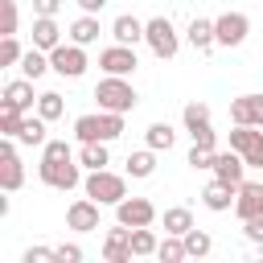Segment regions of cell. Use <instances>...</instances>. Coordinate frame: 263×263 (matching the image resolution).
I'll use <instances>...</instances> for the list:
<instances>
[{
    "mask_svg": "<svg viewBox=\"0 0 263 263\" xmlns=\"http://www.w3.org/2000/svg\"><path fill=\"white\" fill-rule=\"evenodd\" d=\"M242 234H247V242L263 247V214H259V218H247V222H242Z\"/></svg>",
    "mask_w": 263,
    "mask_h": 263,
    "instance_id": "cell-41",
    "label": "cell"
},
{
    "mask_svg": "<svg viewBox=\"0 0 263 263\" xmlns=\"http://www.w3.org/2000/svg\"><path fill=\"white\" fill-rule=\"evenodd\" d=\"M99 66H103V74H119V78H127L136 66H140V58H136V45H107L103 53H99Z\"/></svg>",
    "mask_w": 263,
    "mask_h": 263,
    "instance_id": "cell-10",
    "label": "cell"
},
{
    "mask_svg": "<svg viewBox=\"0 0 263 263\" xmlns=\"http://www.w3.org/2000/svg\"><path fill=\"white\" fill-rule=\"evenodd\" d=\"M21 58H25V49L16 45V37H4L0 41V66H16Z\"/></svg>",
    "mask_w": 263,
    "mask_h": 263,
    "instance_id": "cell-37",
    "label": "cell"
},
{
    "mask_svg": "<svg viewBox=\"0 0 263 263\" xmlns=\"http://www.w3.org/2000/svg\"><path fill=\"white\" fill-rule=\"evenodd\" d=\"M66 156H74V148H70L66 140H45V148H41V160H66Z\"/></svg>",
    "mask_w": 263,
    "mask_h": 263,
    "instance_id": "cell-38",
    "label": "cell"
},
{
    "mask_svg": "<svg viewBox=\"0 0 263 263\" xmlns=\"http://www.w3.org/2000/svg\"><path fill=\"white\" fill-rule=\"evenodd\" d=\"M49 66H53V74H62V78H82V74H86V45L62 41L58 49H49Z\"/></svg>",
    "mask_w": 263,
    "mask_h": 263,
    "instance_id": "cell-7",
    "label": "cell"
},
{
    "mask_svg": "<svg viewBox=\"0 0 263 263\" xmlns=\"http://www.w3.org/2000/svg\"><path fill=\"white\" fill-rule=\"evenodd\" d=\"M66 226L78 230V234L99 230V201H95V197H78V201H70V205H66Z\"/></svg>",
    "mask_w": 263,
    "mask_h": 263,
    "instance_id": "cell-12",
    "label": "cell"
},
{
    "mask_svg": "<svg viewBox=\"0 0 263 263\" xmlns=\"http://www.w3.org/2000/svg\"><path fill=\"white\" fill-rule=\"evenodd\" d=\"M214 33H218V45H242L247 41V33H251V16L247 12H222V16H214Z\"/></svg>",
    "mask_w": 263,
    "mask_h": 263,
    "instance_id": "cell-9",
    "label": "cell"
},
{
    "mask_svg": "<svg viewBox=\"0 0 263 263\" xmlns=\"http://www.w3.org/2000/svg\"><path fill=\"white\" fill-rule=\"evenodd\" d=\"M177 144V132L168 127V123H152L148 127V148H156V152H168Z\"/></svg>",
    "mask_w": 263,
    "mask_h": 263,
    "instance_id": "cell-33",
    "label": "cell"
},
{
    "mask_svg": "<svg viewBox=\"0 0 263 263\" xmlns=\"http://www.w3.org/2000/svg\"><path fill=\"white\" fill-rule=\"evenodd\" d=\"M103 259H107V263H132V259H136V255H132V226L115 222V226L107 230V238H103Z\"/></svg>",
    "mask_w": 263,
    "mask_h": 263,
    "instance_id": "cell-13",
    "label": "cell"
},
{
    "mask_svg": "<svg viewBox=\"0 0 263 263\" xmlns=\"http://www.w3.org/2000/svg\"><path fill=\"white\" fill-rule=\"evenodd\" d=\"M214 177L238 189V185L247 181V160H242V152H234V148H230V152H218V156H214Z\"/></svg>",
    "mask_w": 263,
    "mask_h": 263,
    "instance_id": "cell-14",
    "label": "cell"
},
{
    "mask_svg": "<svg viewBox=\"0 0 263 263\" xmlns=\"http://www.w3.org/2000/svg\"><path fill=\"white\" fill-rule=\"evenodd\" d=\"M21 123H25V111L12 103H0V136H16Z\"/></svg>",
    "mask_w": 263,
    "mask_h": 263,
    "instance_id": "cell-32",
    "label": "cell"
},
{
    "mask_svg": "<svg viewBox=\"0 0 263 263\" xmlns=\"http://www.w3.org/2000/svg\"><path fill=\"white\" fill-rule=\"evenodd\" d=\"M214 156H218V148H201V144H193L185 164H189L193 173H201V168H214Z\"/></svg>",
    "mask_w": 263,
    "mask_h": 263,
    "instance_id": "cell-35",
    "label": "cell"
},
{
    "mask_svg": "<svg viewBox=\"0 0 263 263\" xmlns=\"http://www.w3.org/2000/svg\"><path fill=\"white\" fill-rule=\"evenodd\" d=\"M45 70H53V66H49V53H45V49H37V45H33V49H25V58H21V74L37 82Z\"/></svg>",
    "mask_w": 263,
    "mask_h": 263,
    "instance_id": "cell-26",
    "label": "cell"
},
{
    "mask_svg": "<svg viewBox=\"0 0 263 263\" xmlns=\"http://www.w3.org/2000/svg\"><path fill=\"white\" fill-rule=\"evenodd\" d=\"M74 136H78V144H86V140H119L123 136V115L119 111H99V115H78L74 119Z\"/></svg>",
    "mask_w": 263,
    "mask_h": 263,
    "instance_id": "cell-2",
    "label": "cell"
},
{
    "mask_svg": "<svg viewBox=\"0 0 263 263\" xmlns=\"http://www.w3.org/2000/svg\"><path fill=\"white\" fill-rule=\"evenodd\" d=\"M58 263H82V247L78 242H62L58 247Z\"/></svg>",
    "mask_w": 263,
    "mask_h": 263,
    "instance_id": "cell-42",
    "label": "cell"
},
{
    "mask_svg": "<svg viewBox=\"0 0 263 263\" xmlns=\"http://www.w3.org/2000/svg\"><path fill=\"white\" fill-rule=\"evenodd\" d=\"M78 164H82V168H107V164H111L107 140H86V144L78 148Z\"/></svg>",
    "mask_w": 263,
    "mask_h": 263,
    "instance_id": "cell-22",
    "label": "cell"
},
{
    "mask_svg": "<svg viewBox=\"0 0 263 263\" xmlns=\"http://www.w3.org/2000/svg\"><path fill=\"white\" fill-rule=\"evenodd\" d=\"M115 222H123V226H152L156 222V205L148 197H123L115 205Z\"/></svg>",
    "mask_w": 263,
    "mask_h": 263,
    "instance_id": "cell-11",
    "label": "cell"
},
{
    "mask_svg": "<svg viewBox=\"0 0 263 263\" xmlns=\"http://www.w3.org/2000/svg\"><path fill=\"white\" fill-rule=\"evenodd\" d=\"M152 173H156V148H140V152L127 156V177L144 181V177H152Z\"/></svg>",
    "mask_w": 263,
    "mask_h": 263,
    "instance_id": "cell-25",
    "label": "cell"
},
{
    "mask_svg": "<svg viewBox=\"0 0 263 263\" xmlns=\"http://www.w3.org/2000/svg\"><path fill=\"white\" fill-rule=\"evenodd\" d=\"M234 214H238L242 222L263 214V185H259V181H242V185H238V193H234Z\"/></svg>",
    "mask_w": 263,
    "mask_h": 263,
    "instance_id": "cell-15",
    "label": "cell"
},
{
    "mask_svg": "<svg viewBox=\"0 0 263 263\" xmlns=\"http://www.w3.org/2000/svg\"><path fill=\"white\" fill-rule=\"evenodd\" d=\"M82 164H74V156H66V160H41L37 164V177L49 185V189H62V193H70L78 181H82V173H78Z\"/></svg>",
    "mask_w": 263,
    "mask_h": 263,
    "instance_id": "cell-6",
    "label": "cell"
},
{
    "mask_svg": "<svg viewBox=\"0 0 263 263\" xmlns=\"http://www.w3.org/2000/svg\"><path fill=\"white\" fill-rule=\"evenodd\" d=\"M189 136H193V144H201V148H218V132H214L210 123H197V127H189Z\"/></svg>",
    "mask_w": 263,
    "mask_h": 263,
    "instance_id": "cell-39",
    "label": "cell"
},
{
    "mask_svg": "<svg viewBox=\"0 0 263 263\" xmlns=\"http://www.w3.org/2000/svg\"><path fill=\"white\" fill-rule=\"evenodd\" d=\"M82 185H86V197H95L99 205H119L127 197V177H119L111 168H90Z\"/></svg>",
    "mask_w": 263,
    "mask_h": 263,
    "instance_id": "cell-3",
    "label": "cell"
},
{
    "mask_svg": "<svg viewBox=\"0 0 263 263\" xmlns=\"http://www.w3.org/2000/svg\"><path fill=\"white\" fill-rule=\"evenodd\" d=\"M62 111H66V103H62V95L58 90H45V95H37V115L41 119H62Z\"/></svg>",
    "mask_w": 263,
    "mask_h": 263,
    "instance_id": "cell-31",
    "label": "cell"
},
{
    "mask_svg": "<svg viewBox=\"0 0 263 263\" xmlns=\"http://www.w3.org/2000/svg\"><path fill=\"white\" fill-rule=\"evenodd\" d=\"M95 99H99V111H119V115L136 111V103H140L136 86H132L127 78H119V74H107V78L95 86Z\"/></svg>",
    "mask_w": 263,
    "mask_h": 263,
    "instance_id": "cell-1",
    "label": "cell"
},
{
    "mask_svg": "<svg viewBox=\"0 0 263 263\" xmlns=\"http://www.w3.org/2000/svg\"><path fill=\"white\" fill-rule=\"evenodd\" d=\"M156 259H164V263H181V259H189L185 238H181V234H164L160 247H156Z\"/></svg>",
    "mask_w": 263,
    "mask_h": 263,
    "instance_id": "cell-30",
    "label": "cell"
},
{
    "mask_svg": "<svg viewBox=\"0 0 263 263\" xmlns=\"http://www.w3.org/2000/svg\"><path fill=\"white\" fill-rule=\"evenodd\" d=\"M58 8H62V0H33L37 16H58Z\"/></svg>",
    "mask_w": 263,
    "mask_h": 263,
    "instance_id": "cell-43",
    "label": "cell"
},
{
    "mask_svg": "<svg viewBox=\"0 0 263 263\" xmlns=\"http://www.w3.org/2000/svg\"><path fill=\"white\" fill-rule=\"evenodd\" d=\"M144 41H148V49H152L160 62L177 58V49H181V37H177V29H173L168 16H152V21L144 25Z\"/></svg>",
    "mask_w": 263,
    "mask_h": 263,
    "instance_id": "cell-4",
    "label": "cell"
},
{
    "mask_svg": "<svg viewBox=\"0 0 263 263\" xmlns=\"http://www.w3.org/2000/svg\"><path fill=\"white\" fill-rule=\"evenodd\" d=\"M185 37H189V45H193L197 53H210V49L218 45L214 21H205V16H193V21H189V29H185Z\"/></svg>",
    "mask_w": 263,
    "mask_h": 263,
    "instance_id": "cell-19",
    "label": "cell"
},
{
    "mask_svg": "<svg viewBox=\"0 0 263 263\" xmlns=\"http://www.w3.org/2000/svg\"><path fill=\"white\" fill-rule=\"evenodd\" d=\"M103 4H107V0H78L82 12H103Z\"/></svg>",
    "mask_w": 263,
    "mask_h": 263,
    "instance_id": "cell-44",
    "label": "cell"
},
{
    "mask_svg": "<svg viewBox=\"0 0 263 263\" xmlns=\"http://www.w3.org/2000/svg\"><path fill=\"white\" fill-rule=\"evenodd\" d=\"M160 222H164V234H185V230H193V214H189L185 205H168Z\"/></svg>",
    "mask_w": 263,
    "mask_h": 263,
    "instance_id": "cell-27",
    "label": "cell"
},
{
    "mask_svg": "<svg viewBox=\"0 0 263 263\" xmlns=\"http://www.w3.org/2000/svg\"><path fill=\"white\" fill-rule=\"evenodd\" d=\"M33 45H37V49H45V53L62 45V29H58V21H53V16H37V21H33Z\"/></svg>",
    "mask_w": 263,
    "mask_h": 263,
    "instance_id": "cell-21",
    "label": "cell"
},
{
    "mask_svg": "<svg viewBox=\"0 0 263 263\" xmlns=\"http://www.w3.org/2000/svg\"><path fill=\"white\" fill-rule=\"evenodd\" d=\"M0 103H12V107H21L25 115L37 107V95H33V78H12V82H4V95H0Z\"/></svg>",
    "mask_w": 263,
    "mask_h": 263,
    "instance_id": "cell-17",
    "label": "cell"
},
{
    "mask_svg": "<svg viewBox=\"0 0 263 263\" xmlns=\"http://www.w3.org/2000/svg\"><path fill=\"white\" fill-rule=\"evenodd\" d=\"M230 148L242 152L247 168H263V132H259V127H251V123H234V132H230Z\"/></svg>",
    "mask_w": 263,
    "mask_h": 263,
    "instance_id": "cell-8",
    "label": "cell"
},
{
    "mask_svg": "<svg viewBox=\"0 0 263 263\" xmlns=\"http://www.w3.org/2000/svg\"><path fill=\"white\" fill-rule=\"evenodd\" d=\"M181 119H185V132H189V127H197V123H210V107H205V103H185Z\"/></svg>",
    "mask_w": 263,
    "mask_h": 263,
    "instance_id": "cell-36",
    "label": "cell"
},
{
    "mask_svg": "<svg viewBox=\"0 0 263 263\" xmlns=\"http://www.w3.org/2000/svg\"><path fill=\"white\" fill-rule=\"evenodd\" d=\"M144 25H148V21H136V16L123 12V16L111 21V37H115L119 45H136V41H144Z\"/></svg>",
    "mask_w": 263,
    "mask_h": 263,
    "instance_id": "cell-20",
    "label": "cell"
},
{
    "mask_svg": "<svg viewBox=\"0 0 263 263\" xmlns=\"http://www.w3.org/2000/svg\"><path fill=\"white\" fill-rule=\"evenodd\" d=\"M181 238H185V251H189V259H205V255L214 251V238H210L205 230H197V226H193V230H185Z\"/></svg>",
    "mask_w": 263,
    "mask_h": 263,
    "instance_id": "cell-29",
    "label": "cell"
},
{
    "mask_svg": "<svg viewBox=\"0 0 263 263\" xmlns=\"http://www.w3.org/2000/svg\"><path fill=\"white\" fill-rule=\"evenodd\" d=\"M156 247H160L156 230H148V226H132V255H136V259H144V255H156Z\"/></svg>",
    "mask_w": 263,
    "mask_h": 263,
    "instance_id": "cell-28",
    "label": "cell"
},
{
    "mask_svg": "<svg viewBox=\"0 0 263 263\" xmlns=\"http://www.w3.org/2000/svg\"><path fill=\"white\" fill-rule=\"evenodd\" d=\"M16 136H4L0 140V189L4 193H16L21 185H25V164H21V156H16Z\"/></svg>",
    "mask_w": 263,
    "mask_h": 263,
    "instance_id": "cell-5",
    "label": "cell"
},
{
    "mask_svg": "<svg viewBox=\"0 0 263 263\" xmlns=\"http://www.w3.org/2000/svg\"><path fill=\"white\" fill-rule=\"evenodd\" d=\"M234 185H226V181H210L205 189H201V201H205V210H214V214H226V210H234Z\"/></svg>",
    "mask_w": 263,
    "mask_h": 263,
    "instance_id": "cell-18",
    "label": "cell"
},
{
    "mask_svg": "<svg viewBox=\"0 0 263 263\" xmlns=\"http://www.w3.org/2000/svg\"><path fill=\"white\" fill-rule=\"evenodd\" d=\"M25 263H58V247H29Z\"/></svg>",
    "mask_w": 263,
    "mask_h": 263,
    "instance_id": "cell-40",
    "label": "cell"
},
{
    "mask_svg": "<svg viewBox=\"0 0 263 263\" xmlns=\"http://www.w3.org/2000/svg\"><path fill=\"white\" fill-rule=\"evenodd\" d=\"M70 41H74V45H95V41H99V16H95V12H82V16L70 25Z\"/></svg>",
    "mask_w": 263,
    "mask_h": 263,
    "instance_id": "cell-23",
    "label": "cell"
},
{
    "mask_svg": "<svg viewBox=\"0 0 263 263\" xmlns=\"http://www.w3.org/2000/svg\"><path fill=\"white\" fill-rule=\"evenodd\" d=\"M230 119L263 127V95H238V99H230Z\"/></svg>",
    "mask_w": 263,
    "mask_h": 263,
    "instance_id": "cell-16",
    "label": "cell"
},
{
    "mask_svg": "<svg viewBox=\"0 0 263 263\" xmlns=\"http://www.w3.org/2000/svg\"><path fill=\"white\" fill-rule=\"evenodd\" d=\"M16 21H21L16 0H0V37H16Z\"/></svg>",
    "mask_w": 263,
    "mask_h": 263,
    "instance_id": "cell-34",
    "label": "cell"
},
{
    "mask_svg": "<svg viewBox=\"0 0 263 263\" xmlns=\"http://www.w3.org/2000/svg\"><path fill=\"white\" fill-rule=\"evenodd\" d=\"M45 123L49 119H41V115H25V123H21V132H16V140L21 144H29V148H45Z\"/></svg>",
    "mask_w": 263,
    "mask_h": 263,
    "instance_id": "cell-24",
    "label": "cell"
}]
</instances>
